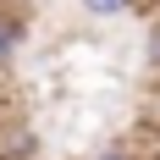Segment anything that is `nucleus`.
Here are the masks:
<instances>
[{
	"label": "nucleus",
	"mask_w": 160,
	"mask_h": 160,
	"mask_svg": "<svg viewBox=\"0 0 160 160\" xmlns=\"http://www.w3.org/2000/svg\"><path fill=\"white\" fill-rule=\"evenodd\" d=\"M22 39H28V22L17 11H0V72H11V61L22 55Z\"/></svg>",
	"instance_id": "obj_1"
},
{
	"label": "nucleus",
	"mask_w": 160,
	"mask_h": 160,
	"mask_svg": "<svg viewBox=\"0 0 160 160\" xmlns=\"http://www.w3.org/2000/svg\"><path fill=\"white\" fill-rule=\"evenodd\" d=\"M78 6H83L88 17H122V11H132L138 0H78Z\"/></svg>",
	"instance_id": "obj_2"
},
{
	"label": "nucleus",
	"mask_w": 160,
	"mask_h": 160,
	"mask_svg": "<svg viewBox=\"0 0 160 160\" xmlns=\"http://www.w3.org/2000/svg\"><path fill=\"white\" fill-rule=\"evenodd\" d=\"M144 55H149V66L160 72V17L149 22V33H144Z\"/></svg>",
	"instance_id": "obj_3"
},
{
	"label": "nucleus",
	"mask_w": 160,
	"mask_h": 160,
	"mask_svg": "<svg viewBox=\"0 0 160 160\" xmlns=\"http://www.w3.org/2000/svg\"><path fill=\"white\" fill-rule=\"evenodd\" d=\"M94 160H138V155H132V149H127V144H111V149H99V155H94Z\"/></svg>",
	"instance_id": "obj_4"
},
{
	"label": "nucleus",
	"mask_w": 160,
	"mask_h": 160,
	"mask_svg": "<svg viewBox=\"0 0 160 160\" xmlns=\"http://www.w3.org/2000/svg\"><path fill=\"white\" fill-rule=\"evenodd\" d=\"M155 160H160V155H155Z\"/></svg>",
	"instance_id": "obj_5"
}]
</instances>
